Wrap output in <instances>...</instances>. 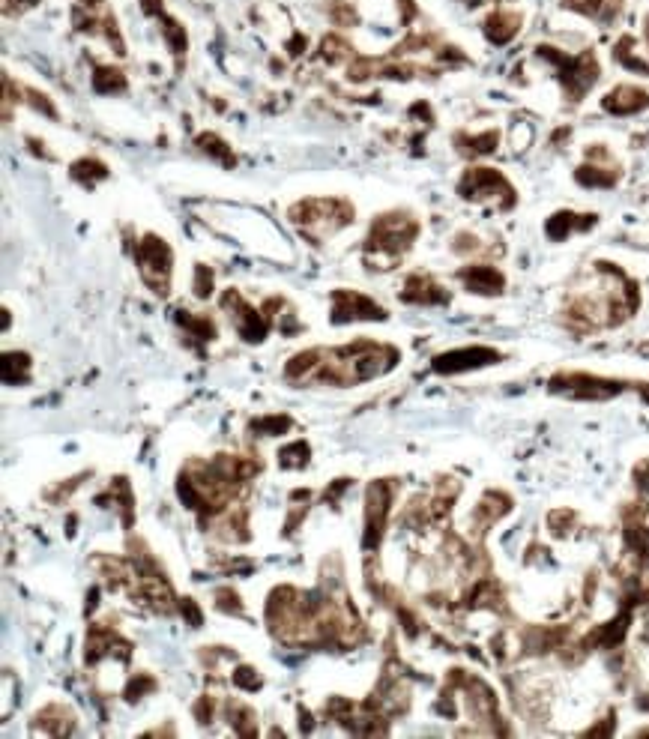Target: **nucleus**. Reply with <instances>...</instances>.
I'll return each mask as SVG.
<instances>
[{
  "label": "nucleus",
  "instance_id": "1",
  "mask_svg": "<svg viewBox=\"0 0 649 739\" xmlns=\"http://www.w3.org/2000/svg\"><path fill=\"white\" fill-rule=\"evenodd\" d=\"M419 222L410 213H383L371 222L365 240V264L374 270H392L401 255L416 243Z\"/></svg>",
  "mask_w": 649,
  "mask_h": 739
},
{
  "label": "nucleus",
  "instance_id": "2",
  "mask_svg": "<svg viewBox=\"0 0 649 739\" xmlns=\"http://www.w3.org/2000/svg\"><path fill=\"white\" fill-rule=\"evenodd\" d=\"M291 219L306 237L324 240V237L347 228L353 222V204H347L341 198H309V201H300L297 207H291Z\"/></svg>",
  "mask_w": 649,
  "mask_h": 739
},
{
  "label": "nucleus",
  "instance_id": "3",
  "mask_svg": "<svg viewBox=\"0 0 649 739\" xmlns=\"http://www.w3.org/2000/svg\"><path fill=\"white\" fill-rule=\"evenodd\" d=\"M135 264L141 270V279L150 285V291L156 294H168V285H171V264H174V255H171V246L162 240V237H153L147 234L144 240H138L135 246Z\"/></svg>",
  "mask_w": 649,
  "mask_h": 739
},
{
  "label": "nucleus",
  "instance_id": "4",
  "mask_svg": "<svg viewBox=\"0 0 649 739\" xmlns=\"http://www.w3.org/2000/svg\"><path fill=\"white\" fill-rule=\"evenodd\" d=\"M539 54H545L548 60H554L560 66V78H563V87L566 93L578 102L584 99V93L599 81V63H596V54L593 51H584V54H563V51H554L551 45H542Z\"/></svg>",
  "mask_w": 649,
  "mask_h": 739
},
{
  "label": "nucleus",
  "instance_id": "5",
  "mask_svg": "<svg viewBox=\"0 0 649 739\" xmlns=\"http://www.w3.org/2000/svg\"><path fill=\"white\" fill-rule=\"evenodd\" d=\"M458 192L470 201H494L497 207L515 204V192L509 180L494 168H467V174L458 183Z\"/></svg>",
  "mask_w": 649,
  "mask_h": 739
},
{
  "label": "nucleus",
  "instance_id": "6",
  "mask_svg": "<svg viewBox=\"0 0 649 739\" xmlns=\"http://www.w3.org/2000/svg\"><path fill=\"white\" fill-rule=\"evenodd\" d=\"M222 309L228 312V318H231V324H234V330L246 339V342H261L264 336H267V330H270V321L264 318V312H258V309H252L237 291H225V297H222Z\"/></svg>",
  "mask_w": 649,
  "mask_h": 739
},
{
  "label": "nucleus",
  "instance_id": "7",
  "mask_svg": "<svg viewBox=\"0 0 649 739\" xmlns=\"http://www.w3.org/2000/svg\"><path fill=\"white\" fill-rule=\"evenodd\" d=\"M386 312L365 294L359 291H335L332 294V321H383Z\"/></svg>",
  "mask_w": 649,
  "mask_h": 739
},
{
  "label": "nucleus",
  "instance_id": "8",
  "mask_svg": "<svg viewBox=\"0 0 649 739\" xmlns=\"http://www.w3.org/2000/svg\"><path fill=\"white\" fill-rule=\"evenodd\" d=\"M389 500H392V485L389 482H374L368 488V506H365V548L377 545L383 536V524L389 515Z\"/></svg>",
  "mask_w": 649,
  "mask_h": 739
},
{
  "label": "nucleus",
  "instance_id": "9",
  "mask_svg": "<svg viewBox=\"0 0 649 739\" xmlns=\"http://www.w3.org/2000/svg\"><path fill=\"white\" fill-rule=\"evenodd\" d=\"M141 6H144V12H147V15L159 18L162 36H165V42H168L171 54H174L177 60H183V57H186V45H189V39H186V30H183V24H180L177 18H171V15L165 12L162 0H141Z\"/></svg>",
  "mask_w": 649,
  "mask_h": 739
},
{
  "label": "nucleus",
  "instance_id": "10",
  "mask_svg": "<svg viewBox=\"0 0 649 739\" xmlns=\"http://www.w3.org/2000/svg\"><path fill=\"white\" fill-rule=\"evenodd\" d=\"M401 300L404 303H416V306H443L449 303V294L425 273H416L404 282V291H401Z\"/></svg>",
  "mask_w": 649,
  "mask_h": 739
},
{
  "label": "nucleus",
  "instance_id": "11",
  "mask_svg": "<svg viewBox=\"0 0 649 739\" xmlns=\"http://www.w3.org/2000/svg\"><path fill=\"white\" fill-rule=\"evenodd\" d=\"M602 105H605V111L620 114V117L638 114V111H644L649 105V93L647 90H641V87H632V84H620V87H614V90L602 99Z\"/></svg>",
  "mask_w": 649,
  "mask_h": 739
},
{
  "label": "nucleus",
  "instance_id": "12",
  "mask_svg": "<svg viewBox=\"0 0 649 739\" xmlns=\"http://www.w3.org/2000/svg\"><path fill=\"white\" fill-rule=\"evenodd\" d=\"M458 276H461V282L467 285V291H473V294L494 297V294L503 291V273L494 270L491 264H470V267H464Z\"/></svg>",
  "mask_w": 649,
  "mask_h": 739
},
{
  "label": "nucleus",
  "instance_id": "13",
  "mask_svg": "<svg viewBox=\"0 0 649 739\" xmlns=\"http://www.w3.org/2000/svg\"><path fill=\"white\" fill-rule=\"evenodd\" d=\"M482 30L485 36L494 42V45H506L509 39L518 36L521 30V15L515 9H494L485 21H482Z\"/></svg>",
  "mask_w": 649,
  "mask_h": 739
},
{
  "label": "nucleus",
  "instance_id": "14",
  "mask_svg": "<svg viewBox=\"0 0 649 739\" xmlns=\"http://www.w3.org/2000/svg\"><path fill=\"white\" fill-rule=\"evenodd\" d=\"M563 9H572V12L608 27L623 15V0H563Z\"/></svg>",
  "mask_w": 649,
  "mask_h": 739
},
{
  "label": "nucleus",
  "instance_id": "15",
  "mask_svg": "<svg viewBox=\"0 0 649 739\" xmlns=\"http://www.w3.org/2000/svg\"><path fill=\"white\" fill-rule=\"evenodd\" d=\"M497 360L494 351H482V348H473V351H455V354H446L440 357L434 366L440 371H458V369H473V366H482V363H491Z\"/></svg>",
  "mask_w": 649,
  "mask_h": 739
},
{
  "label": "nucleus",
  "instance_id": "16",
  "mask_svg": "<svg viewBox=\"0 0 649 739\" xmlns=\"http://www.w3.org/2000/svg\"><path fill=\"white\" fill-rule=\"evenodd\" d=\"M129 84H126V75L120 69H111V66H96L93 72V90L96 93H123Z\"/></svg>",
  "mask_w": 649,
  "mask_h": 739
},
{
  "label": "nucleus",
  "instance_id": "17",
  "mask_svg": "<svg viewBox=\"0 0 649 739\" xmlns=\"http://www.w3.org/2000/svg\"><path fill=\"white\" fill-rule=\"evenodd\" d=\"M72 177H75L81 186H93V183H99V180L108 177V168H105L102 162H96V159H78V162L72 165Z\"/></svg>",
  "mask_w": 649,
  "mask_h": 739
},
{
  "label": "nucleus",
  "instance_id": "18",
  "mask_svg": "<svg viewBox=\"0 0 649 739\" xmlns=\"http://www.w3.org/2000/svg\"><path fill=\"white\" fill-rule=\"evenodd\" d=\"M30 371V360L27 354H6L3 357V380L6 383H24Z\"/></svg>",
  "mask_w": 649,
  "mask_h": 739
},
{
  "label": "nucleus",
  "instance_id": "19",
  "mask_svg": "<svg viewBox=\"0 0 649 739\" xmlns=\"http://www.w3.org/2000/svg\"><path fill=\"white\" fill-rule=\"evenodd\" d=\"M198 147H201V150H207L210 156H216L219 162H225L228 168L234 165V153H231V147H228L219 135H213V132L201 135V138H198Z\"/></svg>",
  "mask_w": 649,
  "mask_h": 739
},
{
  "label": "nucleus",
  "instance_id": "20",
  "mask_svg": "<svg viewBox=\"0 0 649 739\" xmlns=\"http://www.w3.org/2000/svg\"><path fill=\"white\" fill-rule=\"evenodd\" d=\"M306 461H309V446L306 443H294V446L282 449V455H279L282 467H303Z\"/></svg>",
  "mask_w": 649,
  "mask_h": 739
},
{
  "label": "nucleus",
  "instance_id": "21",
  "mask_svg": "<svg viewBox=\"0 0 649 739\" xmlns=\"http://www.w3.org/2000/svg\"><path fill=\"white\" fill-rule=\"evenodd\" d=\"M291 425V419L288 416H270V419H258V422H252V428L258 431V434H285V428Z\"/></svg>",
  "mask_w": 649,
  "mask_h": 739
},
{
  "label": "nucleus",
  "instance_id": "22",
  "mask_svg": "<svg viewBox=\"0 0 649 739\" xmlns=\"http://www.w3.org/2000/svg\"><path fill=\"white\" fill-rule=\"evenodd\" d=\"M27 93V102L36 108V111H42V114H48L51 120H57V108L45 99V93H36V90H24Z\"/></svg>",
  "mask_w": 649,
  "mask_h": 739
},
{
  "label": "nucleus",
  "instance_id": "23",
  "mask_svg": "<svg viewBox=\"0 0 649 739\" xmlns=\"http://www.w3.org/2000/svg\"><path fill=\"white\" fill-rule=\"evenodd\" d=\"M195 294H198V297H210V294H213V273H210L207 267H198Z\"/></svg>",
  "mask_w": 649,
  "mask_h": 739
},
{
  "label": "nucleus",
  "instance_id": "24",
  "mask_svg": "<svg viewBox=\"0 0 649 739\" xmlns=\"http://www.w3.org/2000/svg\"><path fill=\"white\" fill-rule=\"evenodd\" d=\"M234 683L243 686V689H258V686H261V677H258L252 668H240V671L234 674Z\"/></svg>",
  "mask_w": 649,
  "mask_h": 739
},
{
  "label": "nucleus",
  "instance_id": "25",
  "mask_svg": "<svg viewBox=\"0 0 649 739\" xmlns=\"http://www.w3.org/2000/svg\"><path fill=\"white\" fill-rule=\"evenodd\" d=\"M156 683L150 680V677H138V680H132V686L126 689V695H129V701H135V698H141V692L144 689H153Z\"/></svg>",
  "mask_w": 649,
  "mask_h": 739
},
{
  "label": "nucleus",
  "instance_id": "26",
  "mask_svg": "<svg viewBox=\"0 0 649 739\" xmlns=\"http://www.w3.org/2000/svg\"><path fill=\"white\" fill-rule=\"evenodd\" d=\"M36 3H39V0H6V12H9V15H12V12L21 15V12H27V9L36 6Z\"/></svg>",
  "mask_w": 649,
  "mask_h": 739
},
{
  "label": "nucleus",
  "instance_id": "27",
  "mask_svg": "<svg viewBox=\"0 0 649 739\" xmlns=\"http://www.w3.org/2000/svg\"><path fill=\"white\" fill-rule=\"evenodd\" d=\"M464 3H485V0H464Z\"/></svg>",
  "mask_w": 649,
  "mask_h": 739
},
{
  "label": "nucleus",
  "instance_id": "28",
  "mask_svg": "<svg viewBox=\"0 0 649 739\" xmlns=\"http://www.w3.org/2000/svg\"><path fill=\"white\" fill-rule=\"evenodd\" d=\"M647 39H649V15H647Z\"/></svg>",
  "mask_w": 649,
  "mask_h": 739
}]
</instances>
